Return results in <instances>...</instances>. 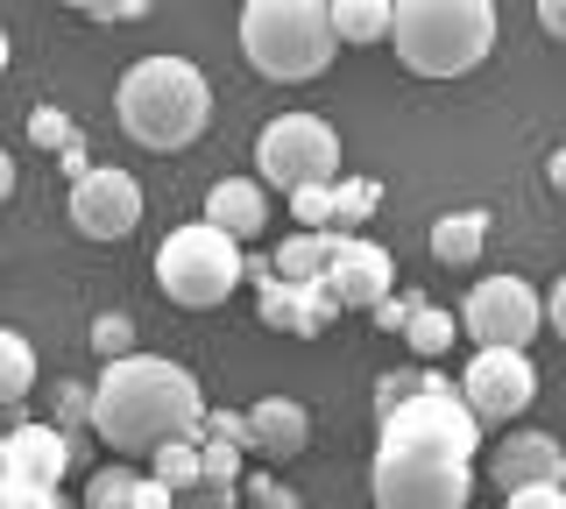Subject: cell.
Listing matches in <instances>:
<instances>
[{
    "mask_svg": "<svg viewBox=\"0 0 566 509\" xmlns=\"http://www.w3.org/2000/svg\"><path fill=\"white\" fill-rule=\"evenodd\" d=\"M389 8L397 0H326L333 43H389Z\"/></svg>",
    "mask_w": 566,
    "mask_h": 509,
    "instance_id": "d6986e66",
    "label": "cell"
},
{
    "mask_svg": "<svg viewBox=\"0 0 566 509\" xmlns=\"http://www.w3.org/2000/svg\"><path fill=\"white\" fill-rule=\"evenodd\" d=\"M403 340H411V354H418V361H439V354H447V347L460 340V332H453V311L418 305V311H411V326H403Z\"/></svg>",
    "mask_w": 566,
    "mask_h": 509,
    "instance_id": "603a6c76",
    "label": "cell"
},
{
    "mask_svg": "<svg viewBox=\"0 0 566 509\" xmlns=\"http://www.w3.org/2000/svg\"><path fill=\"white\" fill-rule=\"evenodd\" d=\"M241 50L262 78L312 85L340 43L326 29V0H248L241 8Z\"/></svg>",
    "mask_w": 566,
    "mask_h": 509,
    "instance_id": "5b68a950",
    "label": "cell"
},
{
    "mask_svg": "<svg viewBox=\"0 0 566 509\" xmlns=\"http://www.w3.org/2000/svg\"><path fill=\"white\" fill-rule=\"evenodd\" d=\"M255 184L262 191H312V184H340V135L318 114H276L255 135Z\"/></svg>",
    "mask_w": 566,
    "mask_h": 509,
    "instance_id": "52a82bcc",
    "label": "cell"
},
{
    "mask_svg": "<svg viewBox=\"0 0 566 509\" xmlns=\"http://www.w3.org/2000/svg\"><path fill=\"white\" fill-rule=\"evenodd\" d=\"M376 205V184H333V234H354Z\"/></svg>",
    "mask_w": 566,
    "mask_h": 509,
    "instance_id": "484cf974",
    "label": "cell"
},
{
    "mask_svg": "<svg viewBox=\"0 0 566 509\" xmlns=\"http://www.w3.org/2000/svg\"><path fill=\"white\" fill-rule=\"evenodd\" d=\"M389 43L411 78H468L495 50V8L489 0H397Z\"/></svg>",
    "mask_w": 566,
    "mask_h": 509,
    "instance_id": "277c9868",
    "label": "cell"
},
{
    "mask_svg": "<svg viewBox=\"0 0 566 509\" xmlns=\"http://www.w3.org/2000/svg\"><path fill=\"white\" fill-rule=\"evenodd\" d=\"M545 326H553L559 340H566V276H559V284H553V297H545Z\"/></svg>",
    "mask_w": 566,
    "mask_h": 509,
    "instance_id": "e575fe53",
    "label": "cell"
},
{
    "mask_svg": "<svg viewBox=\"0 0 566 509\" xmlns=\"http://www.w3.org/2000/svg\"><path fill=\"white\" fill-rule=\"evenodd\" d=\"M149 481L170 488V496L199 488V432H191V438H170V446H156V453H149Z\"/></svg>",
    "mask_w": 566,
    "mask_h": 509,
    "instance_id": "44dd1931",
    "label": "cell"
},
{
    "mask_svg": "<svg viewBox=\"0 0 566 509\" xmlns=\"http://www.w3.org/2000/svg\"><path fill=\"white\" fill-rule=\"evenodd\" d=\"M326 255H333V234H291L270 262L276 284H326Z\"/></svg>",
    "mask_w": 566,
    "mask_h": 509,
    "instance_id": "ffe728a7",
    "label": "cell"
},
{
    "mask_svg": "<svg viewBox=\"0 0 566 509\" xmlns=\"http://www.w3.org/2000/svg\"><path fill=\"white\" fill-rule=\"evenodd\" d=\"M489 474L503 481V496H517V488H566V446L553 432H510L489 453Z\"/></svg>",
    "mask_w": 566,
    "mask_h": 509,
    "instance_id": "4fadbf2b",
    "label": "cell"
},
{
    "mask_svg": "<svg viewBox=\"0 0 566 509\" xmlns=\"http://www.w3.org/2000/svg\"><path fill=\"white\" fill-rule=\"evenodd\" d=\"M510 509H566V488H517Z\"/></svg>",
    "mask_w": 566,
    "mask_h": 509,
    "instance_id": "d6a6232c",
    "label": "cell"
},
{
    "mask_svg": "<svg viewBox=\"0 0 566 509\" xmlns=\"http://www.w3.org/2000/svg\"><path fill=\"white\" fill-rule=\"evenodd\" d=\"M291 220H297V234H333V184L291 191Z\"/></svg>",
    "mask_w": 566,
    "mask_h": 509,
    "instance_id": "d4e9b609",
    "label": "cell"
},
{
    "mask_svg": "<svg viewBox=\"0 0 566 509\" xmlns=\"http://www.w3.org/2000/svg\"><path fill=\"white\" fill-rule=\"evenodd\" d=\"M248 509H297V496L283 481H270V474H255V481H248Z\"/></svg>",
    "mask_w": 566,
    "mask_h": 509,
    "instance_id": "4dcf8cb0",
    "label": "cell"
},
{
    "mask_svg": "<svg viewBox=\"0 0 566 509\" xmlns=\"http://www.w3.org/2000/svg\"><path fill=\"white\" fill-rule=\"evenodd\" d=\"M545 326V297L524 284V276H482V284L468 290V305H460V332H468L474 347H510V354H524L531 340H538Z\"/></svg>",
    "mask_w": 566,
    "mask_h": 509,
    "instance_id": "ba28073f",
    "label": "cell"
},
{
    "mask_svg": "<svg viewBox=\"0 0 566 509\" xmlns=\"http://www.w3.org/2000/svg\"><path fill=\"white\" fill-rule=\"evenodd\" d=\"M71 226H78L85 241H128L142 226V184L114 163L85 170V178L71 184Z\"/></svg>",
    "mask_w": 566,
    "mask_h": 509,
    "instance_id": "30bf717a",
    "label": "cell"
},
{
    "mask_svg": "<svg viewBox=\"0 0 566 509\" xmlns=\"http://www.w3.org/2000/svg\"><path fill=\"white\" fill-rule=\"evenodd\" d=\"M0 72H8V29H0Z\"/></svg>",
    "mask_w": 566,
    "mask_h": 509,
    "instance_id": "ab89813d",
    "label": "cell"
},
{
    "mask_svg": "<svg viewBox=\"0 0 566 509\" xmlns=\"http://www.w3.org/2000/svg\"><path fill=\"white\" fill-rule=\"evenodd\" d=\"M142 14H149L142 0H120V8H85V22H142Z\"/></svg>",
    "mask_w": 566,
    "mask_h": 509,
    "instance_id": "836d02e7",
    "label": "cell"
},
{
    "mask_svg": "<svg viewBox=\"0 0 566 509\" xmlns=\"http://www.w3.org/2000/svg\"><path fill=\"white\" fill-rule=\"evenodd\" d=\"M418 382H424V368H418V375H382V382H376V417H389L397 403H411Z\"/></svg>",
    "mask_w": 566,
    "mask_h": 509,
    "instance_id": "f1b7e54d",
    "label": "cell"
},
{
    "mask_svg": "<svg viewBox=\"0 0 566 509\" xmlns=\"http://www.w3.org/2000/svg\"><path fill=\"white\" fill-rule=\"evenodd\" d=\"M114 114H120V128H128V142L177 156L206 135L212 85H206L199 64H185V57H142V64H128V78H120Z\"/></svg>",
    "mask_w": 566,
    "mask_h": 509,
    "instance_id": "3957f363",
    "label": "cell"
},
{
    "mask_svg": "<svg viewBox=\"0 0 566 509\" xmlns=\"http://www.w3.org/2000/svg\"><path fill=\"white\" fill-rule=\"evenodd\" d=\"M474 453H482L474 411L460 403L453 382L424 375L418 396L382 417V446H376V467H368L376 509H468Z\"/></svg>",
    "mask_w": 566,
    "mask_h": 509,
    "instance_id": "6da1fadb",
    "label": "cell"
},
{
    "mask_svg": "<svg viewBox=\"0 0 566 509\" xmlns=\"http://www.w3.org/2000/svg\"><path fill=\"white\" fill-rule=\"evenodd\" d=\"M482 248H489V213H482V205H460V213L432 220V262L468 269V262H482Z\"/></svg>",
    "mask_w": 566,
    "mask_h": 509,
    "instance_id": "ac0fdd59",
    "label": "cell"
},
{
    "mask_svg": "<svg viewBox=\"0 0 566 509\" xmlns=\"http://www.w3.org/2000/svg\"><path fill=\"white\" fill-rule=\"evenodd\" d=\"M545 178H553V184L566 191V149H553V156H545Z\"/></svg>",
    "mask_w": 566,
    "mask_h": 509,
    "instance_id": "f35d334b",
    "label": "cell"
},
{
    "mask_svg": "<svg viewBox=\"0 0 566 509\" xmlns=\"http://www.w3.org/2000/svg\"><path fill=\"white\" fill-rule=\"evenodd\" d=\"M8 199H14V156L0 149V205H8Z\"/></svg>",
    "mask_w": 566,
    "mask_h": 509,
    "instance_id": "8d00e7d4",
    "label": "cell"
},
{
    "mask_svg": "<svg viewBox=\"0 0 566 509\" xmlns=\"http://www.w3.org/2000/svg\"><path fill=\"white\" fill-rule=\"evenodd\" d=\"M333 290L326 284H276V276H262V319L283 326V332H297V340H318L333 319Z\"/></svg>",
    "mask_w": 566,
    "mask_h": 509,
    "instance_id": "9a60e30c",
    "label": "cell"
},
{
    "mask_svg": "<svg viewBox=\"0 0 566 509\" xmlns=\"http://www.w3.org/2000/svg\"><path fill=\"white\" fill-rule=\"evenodd\" d=\"M29 135H35L43 149H71V120H64L57 107H43V114H35V120H29Z\"/></svg>",
    "mask_w": 566,
    "mask_h": 509,
    "instance_id": "f546056e",
    "label": "cell"
},
{
    "mask_svg": "<svg viewBox=\"0 0 566 509\" xmlns=\"http://www.w3.org/2000/svg\"><path fill=\"white\" fill-rule=\"evenodd\" d=\"M241 276H248L241 241H227L220 226H206V220L177 226L164 248H156V284H164V297H170V305H185V311L227 305V297L241 290Z\"/></svg>",
    "mask_w": 566,
    "mask_h": 509,
    "instance_id": "8992f818",
    "label": "cell"
},
{
    "mask_svg": "<svg viewBox=\"0 0 566 509\" xmlns=\"http://www.w3.org/2000/svg\"><path fill=\"white\" fill-rule=\"evenodd\" d=\"M71 474V438L57 425H14L0 438V488L8 496H57Z\"/></svg>",
    "mask_w": 566,
    "mask_h": 509,
    "instance_id": "8fae6325",
    "label": "cell"
},
{
    "mask_svg": "<svg viewBox=\"0 0 566 509\" xmlns=\"http://www.w3.org/2000/svg\"><path fill=\"white\" fill-rule=\"evenodd\" d=\"M8 509H64L57 496H8Z\"/></svg>",
    "mask_w": 566,
    "mask_h": 509,
    "instance_id": "74e56055",
    "label": "cell"
},
{
    "mask_svg": "<svg viewBox=\"0 0 566 509\" xmlns=\"http://www.w3.org/2000/svg\"><path fill=\"white\" fill-rule=\"evenodd\" d=\"M85 509H142V474L99 467L93 481H85Z\"/></svg>",
    "mask_w": 566,
    "mask_h": 509,
    "instance_id": "cb8c5ba5",
    "label": "cell"
},
{
    "mask_svg": "<svg viewBox=\"0 0 566 509\" xmlns=\"http://www.w3.org/2000/svg\"><path fill=\"white\" fill-rule=\"evenodd\" d=\"M326 290H333L340 311H376L382 297H397V262H389L376 241H361V234H333Z\"/></svg>",
    "mask_w": 566,
    "mask_h": 509,
    "instance_id": "7c38bea8",
    "label": "cell"
},
{
    "mask_svg": "<svg viewBox=\"0 0 566 509\" xmlns=\"http://www.w3.org/2000/svg\"><path fill=\"white\" fill-rule=\"evenodd\" d=\"M460 403L474 411V425H517V417L538 403V368L531 354H510V347H474L468 375H460Z\"/></svg>",
    "mask_w": 566,
    "mask_h": 509,
    "instance_id": "9c48e42d",
    "label": "cell"
},
{
    "mask_svg": "<svg viewBox=\"0 0 566 509\" xmlns=\"http://www.w3.org/2000/svg\"><path fill=\"white\" fill-rule=\"evenodd\" d=\"M538 22H545V36H559V43H566V0H545Z\"/></svg>",
    "mask_w": 566,
    "mask_h": 509,
    "instance_id": "d590c367",
    "label": "cell"
},
{
    "mask_svg": "<svg viewBox=\"0 0 566 509\" xmlns=\"http://www.w3.org/2000/svg\"><path fill=\"white\" fill-rule=\"evenodd\" d=\"M206 226H220L227 241H255L270 226V191L255 178H220L206 191Z\"/></svg>",
    "mask_w": 566,
    "mask_h": 509,
    "instance_id": "2e32d148",
    "label": "cell"
},
{
    "mask_svg": "<svg viewBox=\"0 0 566 509\" xmlns=\"http://www.w3.org/2000/svg\"><path fill=\"white\" fill-rule=\"evenodd\" d=\"M248 460V432L234 411H206L199 417V481H241Z\"/></svg>",
    "mask_w": 566,
    "mask_h": 509,
    "instance_id": "e0dca14e",
    "label": "cell"
},
{
    "mask_svg": "<svg viewBox=\"0 0 566 509\" xmlns=\"http://www.w3.org/2000/svg\"><path fill=\"white\" fill-rule=\"evenodd\" d=\"M85 417L114 453H156L170 438H191L206 417V396L191 382V368L164 354H128L106 361V375L85 390Z\"/></svg>",
    "mask_w": 566,
    "mask_h": 509,
    "instance_id": "7a4b0ae2",
    "label": "cell"
},
{
    "mask_svg": "<svg viewBox=\"0 0 566 509\" xmlns=\"http://www.w3.org/2000/svg\"><path fill=\"white\" fill-rule=\"evenodd\" d=\"M93 347H99V361H128L135 354V326L120 319V311H106V319L93 326Z\"/></svg>",
    "mask_w": 566,
    "mask_h": 509,
    "instance_id": "83f0119b",
    "label": "cell"
},
{
    "mask_svg": "<svg viewBox=\"0 0 566 509\" xmlns=\"http://www.w3.org/2000/svg\"><path fill=\"white\" fill-rule=\"evenodd\" d=\"M411 311H418V297H382V305H376V326L382 332H403V326H411Z\"/></svg>",
    "mask_w": 566,
    "mask_h": 509,
    "instance_id": "1f68e13d",
    "label": "cell"
},
{
    "mask_svg": "<svg viewBox=\"0 0 566 509\" xmlns=\"http://www.w3.org/2000/svg\"><path fill=\"white\" fill-rule=\"evenodd\" d=\"M35 390V347L14 326H0V403H22Z\"/></svg>",
    "mask_w": 566,
    "mask_h": 509,
    "instance_id": "7402d4cb",
    "label": "cell"
},
{
    "mask_svg": "<svg viewBox=\"0 0 566 509\" xmlns=\"http://www.w3.org/2000/svg\"><path fill=\"white\" fill-rule=\"evenodd\" d=\"M170 509H241V481H199L185 496H170Z\"/></svg>",
    "mask_w": 566,
    "mask_h": 509,
    "instance_id": "4316f807",
    "label": "cell"
},
{
    "mask_svg": "<svg viewBox=\"0 0 566 509\" xmlns=\"http://www.w3.org/2000/svg\"><path fill=\"white\" fill-rule=\"evenodd\" d=\"M241 432H248V453H262V460H297V453L312 446V417L297 396H262L241 411Z\"/></svg>",
    "mask_w": 566,
    "mask_h": 509,
    "instance_id": "5bb4252c",
    "label": "cell"
}]
</instances>
